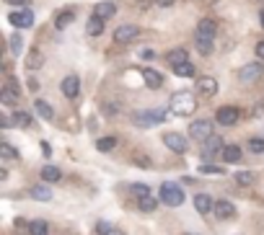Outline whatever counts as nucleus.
Wrapping results in <instances>:
<instances>
[{"label":"nucleus","mask_w":264,"mask_h":235,"mask_svg":"<svg viewBox=\"0 0 264 235\" xmlns=\"http://www.w3.org/2000/svg\"><path fill=\"white\" fill-rule=\"evenodd\" d=\"M171 111L179 114V116H189V114H194V108H197V98L189 93V90H179V93L171 96Z\"/></svg>","instance_id":"obj_1"},{"label":"nucleus","mask_w":264,"mask_h":235,"mask_svg":"<svg viewBox=\"0 0 264 235\" xmlns=\"http://www.w3.org/2000/svg\"><path fill=\"white\" fill-rule=\"evenodd\" d=\"M161 202L166 207H179L184 204V189H181L179 184H174V181H166V184L161 186Z\"/></svg>","instance_id":"obj_2"},{"label":"nucleus","mask_w":264,"mask_h":235,"mask_svg":"<svg viewBox=\"0 0 264 235\" xmlns=\"http://www.w3.org/2000/svg\"><path fill=\"white\" fill-rule=\"evenodd\" d=\"M163 119H166V111H163V108H158V111H135L132 114V122H135V127H140V129L156 127Z\"/></svg>","instance_id":"obj_3"},{"label":"nucleus","mask_w":264,"mask_h":235,"mask_svg":"<svg viewBox=\"0 0 264 235\" xmlns=\"http://www.w3.org/2000/svg\"><path fill=\"white\" fill-rule=\"evenodd\" d=\"M262 75H264V65H262V62H249V65H243L239 70V80L243 85H246V83H257Z\"/></svg>","instance_id":"obj_4"},{"label":"nucleus","mask_w":264,"mask_h":235,"mask_svg":"<svg viewBox=\"0 0 264 235\" xmlns=\"http://www.w3.org/2000/svg\"><path fill=\"white\" fill-rule=\"evenodd\" d=\"M239 119H241L239 106H220V108H217V114H215V122L220 127H233Z\"/></svg>","instance_id":"obj_5"},{"label":"nucleus","mask_w":264,"mask_h":235,"mask_svg":"<svg viewBox=\"0 0 264 235\" xmlns=\"http://www.w3.org/2000/svg\"><path fill=\"white\" fill-rule=\"evenodd\" d=\"M163 145L171 150V152H176V155H184V152L189 150V145H187V137H181L179 132H168V134H163Z\"/></svg>","instance_id":"obj_6"},{"label":"nucleus","mask_w":264,"mask_h":235,"mask_svg":"<svg viewBox=\"0 0 264 235\" xmlns=\"http://www.w3.org/2000/svg\"><path fill=\"white\" fill-rule=\"evenodd\" d=\"M189 134H192V140L205 142L207 137H213V122L210 119H197V122H192V127H189Z\"/></svg>","instance_id":"obj_7"},{"label":"nucleus","mask_w":264,"mask_h":235,"mask_svg":"<svg viewBox=\"0 0 264 235\" xmlns=\"http://www.w3.org/2000/svg\"><path fill=\"white\" fill-rule=\"evenodd\" d=\"M138 36H140V29H138V26L122 23V26H117V31H114V42H117V44H127V42L138 39Z\"/></svg>","instance_id":"obj_8"},{"label":"nucleus","mask_w":264,"mask_h":235,"mask_svg":"<svg viewBox=\"0 0 264 235\" xmlns=\"http://www.w3.org/2000/svg\"><path fill=\"white\" fill-rule=\"evenodd\" d=\"M223 150H225V142L223 137H217V134H213V137H207L205 140V150H202V158H215V155H223Z\"/></svg>","instance_id":"obj_9"},{"label":"nucleus","mask_w":264,"mask_h":235,"mask_svg":"<svg viewBox=\"0 0 264 235\" xmlns=\"http://www.w3.org/2000/svg\"><path fill=\"white\" fill-rule=\"evenodd\" d=\"M197 93L205 98H213L217 93V80L215 78H199L197 80Z\"/></svg>","instance_id":"obj_10"},{"label":"nucleus","mask_w":264,"mask_h":235,"mask_svg":"<svg viewBox=\"0 0 264 235\" xmlns=\"http://www.w3.org/2000/svg\"><path fill=\"white\" fill-rule=\"evenodd\" d=\"M194 210H197L199 214H210V212H215L213 196H210V194H197V196H194Z\"/></svg>","instance_id":"obj_11"},{"label":"nucleus","mask_w":264,"mask_h":235,"mask_svg":"<svg viewBox=\"0 0 264 235\" xmlns=\"http://www.w3.org/2000/svg\"><path fill=\"white\" fill-rule=\"evenodd\" d=\"M62 93H65L68 98H75L80 93V80H78V75H68L65 80H62Z\"/></svg>","instance_id":"obj_12"},{"label":"nucleus","mask_w":264,"mask_h":235,"mask_svg":"<svg viewBox=\"0 0 264 235\" xmlns=\"http://www.w3.org/2000/svg\"><path fill=\"white\" fill-rule=\"evenodd\" d=\"M236 214V207L233 202H228V199H220V202H215V217H220V220H228V217Z\"/></svg>","instance_id":"obj_13"},{"label":"nucleus","mask_w":264,"mask_h":235,"mask_svg":"<svg viewBox=\"0 0 264 235\" xmlns=\"http://www.w3.org/2000/svg\"><path fill=\"white\" fill-rule=\"evenodd\" d=\"M166 62L168 65H184V62H189V54H187V49L184 47H176V49H171L168 54H166Z\"/></svg>","instance_id":"obj_14"},{"label":"nucleus","mask_w":264,"mask_h":235,"mask_svg":"<svg viewBox=\"0 0 264 235\" xmlns=\"http://www.w3.org/2000/svg\"><path fill=\"white\" fill-rule=\"evenodd\" d=\"M86 31H88V36H101L104 34V18L94 13L86 23Z\"/></svg>","instance_id":"obj_15"},{"label":"nucleus","mask_w":264,"mask_h":235,"mask_svg":"<svg viewBox=\"0 0 264 235\" xmlns=\"http://www.w3.org/2000/svg\"><path fill=\"white\" fill-rule=\"evenodd\" d=\"M215 31H217V23L213 21V18H202V21L197 23V34L199 36H210V39H215Z\"/></svg>","instance_id":"obj_16"},{"label":"nucleus","mask_w":264,"mask_h":235,"mask_svg":"<svg viewBox=\"0 0 264 235\" xmlns=\"http://www.w3.org/2000/svg\"><path fill=\"white\" fill-rule=\"evenodd\" d=\"M143 78H145V85L153 88V90H158L163 85V75H161V72H156V70H150V67L143 72Z\"/></svg>","instance_id":"obj_17"},{"label":"nucleus","mask_w":264,"mask_h":235,"mask_svg":"<svg viewBox=\"0 0 264 235\" xmlns=\"http://www.w3.org/2000/svg\"><path fill=\"white\" fill-rule=\"evenodd\" d=\"M29 194L36 199V202H49V199H52V189L44 186V184H39V186H31Z\"/></svg>","instance_id":"obj_18"},{"label":"nucleus","mask_w":264,"mask_h":235,"mask_svg":"<svg viewBox=\"0 0 264 235\" xmlns=\"http://www.w3.org/2000/svg\"><path fill=\"white\" fill-rule=\"evenodd\" d=\"M62 178V171L57 166H44L42 168V181L44 184H54V181H60Z\"/></svg>","instance_id":"obj_19"},{"label":"nucleus","mask_w":264,"mask_h":235,"mask_svg":"<svg viewBox=\"0 0 264 235\" xmlns=\"http://www.w3.org/2000/svg\"><path fill=\"white\" fill-rule=\"evenodd\" d=\"M42 65H44V57H42L39 49H31L29 54H26V67L29 70H39Z\"/></svg>","instance_id":"obj_20"},{"label":"nucleus","mask_w":264,"mask_h":235,"mask_svg":"<svg viewBox=\"0 0 264 235\" xmlns=\"http://www.w3.org/2000/svg\"><path fill=\"white\" fill-rule=\"evenodd\" d=\"M26 230H29V235H49V222H44V220H31Z\"/></svg>","instance_id":"obj_21"},{"label":"nucleus","mask_w":264,"mask_h":235,"mask_svg":"<svg viewBox=\"0 0 264 235\" xmlns=\"http://www.w3.org/2000/svg\"><path fill=\"white\" fill-rule=\"evenodd\" d=\"M34 108H36V114H39L44 122H52V119H54V111H52V106H49L47 101H36Z\"/></svg>","instance_id":"obj_22"},{"label":"nucleus","mask_w":264,"mask_h":235,"mask_svg":"<svg viewBox=\"0 0 264 235\" xmlns=\"http://www.w3.org/2000/svg\"><path fill=\"white\" fill-rule=\"evenodd\" d=\"M114 13H117V5H114V3H109V0H104V3H98V5H96V16H101L104 21H106V18H112Z\"/></svg>","instance_id":"obj_23"},{"label":"nucleus","mask_w":264,"mask_h":235,"mask_svg":"<svg viewBox=\"0 0 264 235\" xmlns=\"http://www.w3.org/2000/svg\"><path fill=\"white\" fill-rule=\"evenodd\" d=\"M223 160L225 163H239L241 160V148L239 145H228V148L223 150Z\"/></svg>","instance_id":"obj_24"},{"label":"nucleus","mask_w":264,"mask_h":235,"mask_svg":"<svg viewBox=\"0 0 264 235\" xmlns=\"http://www.w3.org/2000/svg\"><path fill=\"white\" fill-rule=\"evenodd\" d=\"M11 119H13L16 127H24V129H29V127H31V116L26 114V111H13Z\"/></svg>","instance_id":"obj_25"},{"label":"nucleus","mask_w":264,"mask_h":235,"mask_svg":"<svg viewBox=\"0 0 264 235\" xmlns=\"http://www.w3.org/2000/svg\"><path fill=\"white\" fill-rule=\"evenodd\" d=\"M197 52L199 54H210L213 52V39L210 36H199L197 34Z\"/></svg>","instance_id":"obj_26"},{"label":"nucleus","mask_w":264,"mask_h":235,"mask_svg":"<svg viewBox=\"0 0 264 235\" xmlns=\"http://www.w3.org/2000/svg\"><path fill=\"white\" fill-rule=\"evenodd\" d=\"M174 72H176V75L179 78H194V65H192V62H184V65H176L174 67Z\"/></svg>","instance_id":"obj_27"},{"label":"nucleus","mask_w":264,"mask_h":235,"mask_svg":"<svg viewBox=\"0 0 264 235\" xmlns=\"http://www.w3.org/2000/svg\"><path fill=\"white\" fill-rule=\"evenodd\" d=\"M0 155H3L5 160H16L18 158V150L13 148L11 142H0Z\"/></svg>","instance_id":"obj_28"},{"label":"nucleus","mask_w":264,"mask_h":235,"mask_svg":"<svg viewBox=\"0 0 264 235\" xmlns=\"http://www.w3.org/2000/svg\"><path fill=\"white\" fill-rule=\"evenodd\" d=\"M96 148H98V152H112L117 148V137H101L96 142Z\"/></svg>","instance_id":"obj_29"},{"label":"nucleus","mask_w":264,"mask_h":235,"mask_svg":"<svg viewBox=\"0 0 264 235\" xmlns=\"http://www.w3.org/2000/svg\"><path fill=\"white\" fill-rule=\"evenodd\" d=\"M156 204H158V202H156L150 194H148V196H138V207H140L143 212H153V210H156Z\"/></svg>","instance_id":"obj_30"},{"label":"nucleus","mask_w":264,"mask_h":235,"mask_svg":"<svg viewBox=\"0 0 264 235\" xmlns=\"http://www.w3.org/2000/svg\"><path fill=\"white\" fill-rule=\"evenodd\" d=\"M96 235H122V233H117V228L112 222H96Z\"/></svg>","instance_id":"obj_31"},{"label":"nucleus","mask_w":264,"mask_h":235,"mask_svg":"<svg viewBox=\"0 0 264 235\" xmlns=\"http://www.w3.org/2000/svg\"><path fill=\"white\" fill-rule=\"evenodd\" d=\"M72 18H75V13H72V11H65V13H60L57 18H54V26H57V29H65V26L72 23Z\"/></svg>","instance_id":"obj_32"},{"label":"nucleus","mask_w":264,"mask_h":235,"mask_svg":"<svg viewBox=\"0 0 264 235\" xmlns=\"http://www.w3.org/2000/svg\"><path fill=\"white\" fill-rule=\"evenodd\" d=\"M0 101H3L5 106H13V104L18 101V93H13V90L3 88V90H0Z\"/></svg>","instance_id":"obj_33"},{"label":"nucleus","mask_w":264,"mask_h":235,"mask_svg":"<svg viewBox=\"0 0 264 235\" xmlns=\"http://www.w3.org/2000/svg\"><path fill=\"white\" fill-rule=\"evenodd\" d=\"M236 181H239L241 186H251L254 184V173L251 171H239V173H236Z\"/></svg>","instance_id":"obj_34"},{"label":"nucleus","mask_w":264,"mask_h":235,"mask_svg":"<svg viewBox=\"0 0 264 235\" xmlns=\"http://www.w3.org/2000/svg\"><path fill=\"white\" fill-rule=\"evenodd\" d=\"M249 150L254 152V155H262V152H264V140H262V137L249 140Z\"/></svg>","instance_id":"obj_35"},{"label":"nucleus","mask_w":264,"mask_h":235,"mask_svg":"<svg viewBox=\"0 0 264 235\" xmlns=\"http://www.w3.org/2000/svg\"><path fill=\"white\" fill-rule=\"evenodd\" d=\"M11 52H13V54H21V52H24V39H21L18 34L11 36Z\"/></svg>","instance_id":"obj_36"},{"label":"nucleus","mask_w":264,"mask_h":235,"mask_svg":"<svg viewBox=\"0 0 264 235\" xmlns=\"http://www.w3.org/2000/svg\"><path fill=\"white\" fill-rule=\"evenodd\" d=\"M31 26H34V13L26 8V11L21 13V29H31Z\"/></svg>","instance_id":"obj_37"},{"label":"nucleus","mask_w":264,"mask_h":235,"mask_svg":"<svg viewBox=\"0 0 264 235\" xmlns=\"http://www.w3.org/2000/svg\"><path fill=\"white\" fill-rule=\"evenodd\" d=\"M132 194L135 196H148L150 194V186L148 184H132Z\"/></svg>","instance_id":"obj_38"},{"label":"nucleus","mask_w":264,"mask_h":235,"mask_svg":"<svg viewBox=\"0 0 264 235\" xmlns=\"http://www.w3.org/2000/svg\"><path fill=\"white\" fill-rule=\"evenodd\" d=\"M199 173H215V176H217V173H223V171L215 168V166H210V163H205V166L199 168Z\"/></svg>","instance_id":"obj_39"},{"label":"nucleus","mask_w":264,"mask_h":235,"mask_svg":"<svg viewBox=\"0 0 264 235\" xmlns=\"http://www.w3.org/2000/svg\"><path fill=\"white\" fill-rule=\"evenodd\" d=\"M8 21H11L13 26H18V29H21V13H11V16H8Z\"/></svg>","instance_id":"obj_40"},{"label":"nucleus","mask_w":264,"mask_h":235,"mask_svg":"<svg viewBox=\"0 0 264 235\" xmlns=\"http://www.w3.org/2000/svg\"><path fill=\"white\" fill-rule=\"evenodd\" d=\"M8 90H13V93H21V88H18V83H16V80L11 78V80H8V85H5Z\"/></svg>","instance_id":"obj_41"},{"label":"nucleus","mask_w":264,"mask_h":235,"mask_svg":"<svg viewBox=\"0 0 264 235\" xmlns=\"http://www.w3.org/2000/svg\"><path fill=\"white\" fill-rule=\"evenodd\" d=\"M39 148H42V152H44V155H47V158L52 155V145H49V142H42Z\"/></svg>","instance_id":"obj_42"},{"label":"nucleus","mask_w":264,"mask_h":235,"mask_svg":"<svg viewBox=\"0 0 264 235\" xmlns=\"http://www.w3.org/2000/svg\"><path fill=\"white\" fill-rule=\"evenodd\" d=\"M257 57H259V60H264V39H262V42H257Z\"/></svg>","instance_id":"obj_43"},{"label":"nucleus","mask_w":264,"mask_h":235,"mask_svg":"<svg viewBox=\"0 0 264 235\" xmlns=\"http://www.w3.org/2000/svg\"><path fill=\"white\" fill-rule=\"evenodd\" d=\"M156 3H158L161 8H168V5H174V0H156Z\"/></svg>","instance_id":"obj_44"},{"label":"nucleus","mask_w":264,"mask_h":235,"mask_svg":"<svg viewBox=\"0 0 264 235\" xmlns=\"http://www.w3.org/2000/svg\"><path fill=\"white\" fill-rule=\"evenodd\" d=\"M5 3H11V5H26L29 0H5Z\"/></svg>","instance_id":"obj_45"},{"label":"nucleus","mask_w":264,"mask_h":235,"mask_svg":"<svg viewBox=\"0 0 264 235\" xmlns=\"http://www.w3.org/2000/svg\"><path fill=\"white\" fill-rule=\"evenodd\" d=\"M259 21H262V26H264V11L259 13Z\"/></svg>","instance_id":"obj_46"},{"label":"nucleus","mask_w":264,"mask_h":235,"mask_svg":"<svg viewBox=\"0 0 264 235\" xmlns=\"http://www.w3.org/2000/svg\"><path fill=\"white\" fill-rule=\"evenodd\" d=\"M187 235H197V233H187Z\"/></svg>","instance_id":"obj_47"}]
</instances>
